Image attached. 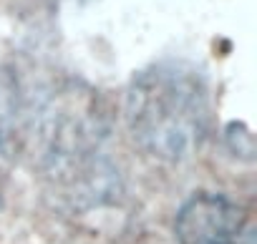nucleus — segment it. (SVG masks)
<instances>
[{
    "instance_id": "nucleus-2",
    "label": "nucleus",
    "mask_w": 257,
    "mask_h": 244,
    "mask_svg": "<svg viewBox=\"0 0 257 244\" xmlns=\"http://www.w3.org/2000/svg\"><path fill=\"white\" fill-rule=\"evenodd\" d=\"M247 214L222 194H194L182 204L174 219L179 244H242Z\"/></svg>"
},
{
    "instance_id": "nucleus-1",
    "label": "nucleus",
    "mask_w": 257,
    "mask_h": 244,
    "mask_svg": "<svg viewBox=\"0 0 257 244\" xmlns=\"http://www.w3.org/2000/svg\"><path fill=\"white\" fill-rule=\"evenodd\" d=\"M126 124L152 156L179 161L199 151L212 126L207 81L177 61L139 71L126 91Z\"/></svg>"
},
{
    "instance_id": "nucleus-3",
    "label": "nucleus",
    "mask_w": 257,
    "mask_h": 244,
    "mask_svg": "<svg viewBox=\"0 0 257 244\" xmlns=\"http://www.w3.org/2000/svg\"><path fill=\"white\" fill-rule=\"evenodd\" d=\"M16 118V98H13V88L11 83L0 76V139H3Z\"/></svg>"
}]
</instances>
